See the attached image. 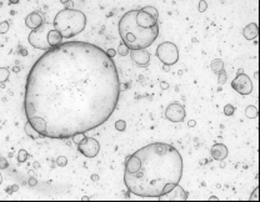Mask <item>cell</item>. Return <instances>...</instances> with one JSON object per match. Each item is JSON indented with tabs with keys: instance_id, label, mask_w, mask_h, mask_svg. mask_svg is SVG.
<instances>
[{
	"instance_id": "1",
	"label": "cell",
	"mask_w": 260,
	"mask_h": 202,
	"mask_svg": "<svg viewBox=\"0 0 260 202\" xmlns=\"http://www.w3.org/2000/svg\"><path fill=\"white\" fill-rule=\"evenodd\" d=\"M120 97V79L100 46L68 41L41 55L25 86V114L44 137L69 138L108 120Z\"/></svg>"
},
{
	"instance_id": "2",
	"label": "cell",
	"mask_w": 260,
	"mask_h": 202,
	"mask_svg": "<svg viewBox=\"0 0 260 202\" xmlns=\"http://www.w3.org/2000/svg\"><path fill=\"white\" fill-rule=\"evenodd\" d=\"M183 157L169 144H149L128 157L124 172L126 189L140 197H163L179 185Z\"/></svg>"
},
{
	"instance_id": "3",
	"label": "cell",
	"mask_w": 260,
	"mask_h": 202,
	"mask_svg": "<svg viewBox=\"0 0 260 202\" xmlns=\"http://www.w3.org/2000/svg\"><path fill=\"white\" fill-rule=\"evenodd\" d=\"M119 34L123 44L130 50H143L150 46L159 35V25L154 28H143L136 20V10H130L120 18L118 24Z\"/></svg>"
},
{
	"instance_id": "4",
	"label": "cell",
	"mask_w": 260,
	"mask_h": 202,
	"mask_svg": "<svg viewBox=\"0 0 260 202\" xmlns=\"http://www.w3.org/2000/svg\"><path fill=\"white\" fill-rule=\"evenodd\" d=\"M53 25L54 29L58 30L63 38L70 39L85 29L86 17L80 10L65 8L55 15Z\"/></svg>"
},
{
	"instance_id": "5",
	"label": "cell",
	"mask_w": 260,
	"mask_h": 202,
	"mask_svg": "<svg viewBox=\"0 0 260 202\" xmlns=\"http://www.w3.org/2000/svg\"><path fill=\"white\" fill-rule=\"evenodd\" d=\"M51 29H54V25H50L49 23L48 24H43L40 28L33 30L32 33H30L28 40L29 42L32 44L34 48L36 49H40V50H50L51 46L48 41V35H49V31Z\"/></svg>"
},
{
	"instance_id": "6",
	"label": "cell",
	"mask_w": 260,
	"mask_h": 202,
	"mask_svg": "<svg viewBox=\"0 0 260 202\" xmlns=\"http://www.w3.org/2000/svg\"><path fill=\"white\" fill-rule=\"evenodd\" d=\"M156 56L164 65H174L179 60V49L171 41L161 42L156 49Z\"/></svg>"
},
{
	"instance_id": "7",
	"label": "cell",
	"mask_w": 260,
	"mask_h": 202,
	"mask_svg": "<svg viewBox=\"0 0 260 202\" xmlns=\"http://www.w3.org/2000/svg\"><path fill=\"white\" fill-rule=\"evenodd\" d=\"M232 87L240 95H249L253 91V83L247 74L238 72L236 77L232 83Z\"/></svg>"
},
{
	"instance_id": "8",
	"label": "cell",
	"mask_w": 260,
	"mask_h": 202,
	"mask_svg": "<svg viewBox=\"0 0 260 202\" xmlns=\"http://www.w3.org/2000/svg\"><path fill=\"white\" fill-rule=\"evenodd\" d=\"M78 150L80 151V153H83L85 157L93 159L100 151V144L93 137H84L83 141L78 145Z\"/></svg>"
},
{
	"instance_id": "9",
	"label": "cell",
	"mask_w": 260,
	"mask_h": 202,
	"mask_svg": "<svg viewBox=\"0 0 260 202\" xmlns=\"http://www.w3.org/2000/svg\"><path fill=\"white\" fill-rule=\"evenodd\" d=\"M165 116L168 120H170L171 122H181L185 119V110L184 106L178 104V102H173L166 107L165 110Z\"/></svg>"
},
{
	"instance_id": "10",
	"label": "cell",
	"mask_w": 260,
	"mask_h": 202,
	"mask_svg": "<svg viewBox=\"0 0 260 202\" xmlns=\"http://www.w3.org/2000/svg\"><path fill=\"white\" fill-rule=\"evenodd\" d=\"M130 57L133 61L140 66H146L150 63V54L145 49L143 50H130Z\"/></svg>"
},
{
	"instance_id": "11",
	"label": "cell",
	"mask_w": 260,
	"mask_h": 202,
	"mask_svg": "<svg viewBox=\"0 0 260 202\" xmlns=\"http://www.w3.org/2000/svg\"><path fill=\"white\" fill-rule=\"evenodd\" d=\"M25 24L29 29H32V30H35L38 28H40L44 21H43V15L39 13V11H33V13H30L26 19H25Z\"/></svg>"
},
{
	"instance_id": "12",
	"label": "cell",
	"mask_w": 260,
	"mask_h": 202,
	"mask_svg": "<svg viewBox=\"0 0 260 202\" xmlns=\"http://www.w3.org/2000/svg\"><path fill=\"white\" fill-rule=\"evenodd\" d=\"M211 156L217 161H223L228 156V147L224 144H215L211 147Z\"/></svg>"
},
{
	"instance_id": "13",
	"label": "cell",
	"mask_w": 260,
	"mask_h": 202,
	"mask_svg": "<svg viewBox=\"0 0 260 202\" xmlns=\"http://www.w3.org/2000/svg\"><path fill=\"white\" fill-rule=\"evenodd\" d=\"M258 31H259V29H258L256 23H250L244 28L243 34H244V38H245L247 40H254L259 34Z\"/></svg>"
},
{
	"instance_id": "14",
	"label": "cell",
	"mask_w": 260,
	"mask_h": 202,
	"mask_svg": "<svg viewBox=\"0 0 260 202\" xmlns=\"http://www.w3.org/2000/svg\"><path fill=\"white\" fill-rule=\"evenodd\" d=\"M48 41L50 44L51 48H55V46H59V45H62L63 42V36L62 34H60L58 30L55 29H51L50 31H49V35H48Z\"/></svg>"
},
{
	"instance_id": "15",
	"label": "cell",
	"mask_w": 260,
	"mask_h": 202,
	"mask_svg": "<svg viewBox=\"0 0 260 202\" xmlns=\"http://www.w3.org/2000/svg\"><path fill=\"white\" fill-rule=\"evenodd\" d=\"M24 129H25L26 134H28L30 137H32V138H34V140H35V138H39V137H41V135H40V134H39V132H38V131H36V130H35V129L32 126V123H30L29 121L25 123V127H24Z\"/></svg>"
},
{
	"instance_id": "16",
	"label": "cell",
	"mask_w": 260,
	"mask_h": 202,
	"mask_svg": "<svg viewBox=\"0 0 260 202\" xmlns=\"http://www.w3.org/2000/svg\"><path fill=\"white\" fill-rule=\"evenodd\" d=\"M211 69H213V71L214 72H217V74H219L220 71H223V66H224V64H223V60H220V59H215L211 63Z\"/></svg>"
},
{
	"instance_id": "17",
	"label": "cell",
	"mask_w": 260,
	"mask_h": 202,
	"mask_svg": "<svg viewBox=\"0 0 260 202\" xmlns=\"http://www.w3.org/2000/svg\"><path fill=\"white\" fill-rule=\"evenodd\" d=\"M245 115H247L248 119H255L258 116V108L255 106H253V105L248 106L247 110H245Z\"/></svg>"
},
{
	"instance_id": "18",
	"label": "cell",
	"mask_w": 260,
	"mask_h": 202,
	"mask_svg": "<svg viewBox=\"0 0 260 202\" xmlns=\"http://www.w3.org/2000/svg\"><path fill=\"white\" fill-rule=\"evenodd\" d=\"M143 10H144V11H146L148 14H150L153 18H155V19L158 20V18H159V13H158V10H156L155 8H153V6H145V8H143Z\"/></svg>"
},
{
	"instance_id": "19",
	"label": "cell",
	"mask_w": 260,
	"mask_h": 202,
	"mask_svg": "<svg viewBox=\"0 0 260 202\" xmlns=\"http://www.w3.org/2000/svg\"><path fill=\"white\" fill-rule=\"evenodd\" d=\"M9 74H10V71L6 68H2V69H0V81L5 83L8 80V77H9Z\"/></svg>"
},
{
	"instance_id": "20",
	"label": "cell",
	"mask_w": 260,
	"mask_h": 202,
	"mask_svg": "<svg viewBox=\"0 0 260 202\" xmlns=\"http://www.w3.org/2000/svg\"><path fill=\"white\" fill-rule=\"evenodd\" d=\"M129 53H130V49L128 48V46H125L124 44L119 45V49H118V54H119V55H121V56H126Z\"/></svg>"
},
{
	"instance_id": "21",
	"label": "cell",
	"mask_w": 260,
	"mask_h": 202,
	"mask_svg": "<svg viewBox=\"0 0 260 202\" xmlns=\"http://www.w3.org/2000/svg\"><path fill=\"white\" fill-rule=\"evenodd\" d=\"M115 129H116L118 131H125V129H126V122L123 121V120L116 121V122H115Z\"/></svg>"
},
{
	"instance_id": "22",
	"label": "cell",
	"mask_w": 260,
	"mask_h": 202,
	"mask_svg": "<svg viewBox=\"0 0 260 202\" xmlns=\"http://www.w3.org/2000/svg\"><path fill=\"white\" fill-rule=\"evenodd\" d=\"M28 156H29V155H28V152L25 150H20L19 153H18V161L19 162H25Z\"/></svg>"
},
{
	"instance_id": "23",
	"label": "cell",
	"mask_w": 260,
	"mask_h": 202,
	"mask_svg": "<svg viewBox=\"0 0 260 202\" xmlns=\"http://www.w3.org/2000/svg\"><path fill=\"white\" fill-rule=\"evenodd\" d=\"M224 114H225L226 116H232V115L234 114V106L230 105V104L225 105V106H224Z\"/></svg>"
},
{
	"instance_id": "24",
	"label": "cell",
	"mask_w": 260,
	"mask_h": 202,
	"mask_svg": "<svg viewBox=\"0 0 260 202\" xmlns=\"http://www.w3.org/2000/svg\"><path fill=\"white\" fill-rule=\"evenodd\" d=\"M84 137H85V136H84V134H76V135H74V136H73V140H74V142H75V144H78V145H79V144L83 141V138H84Z\"/></svg>"
},
{
	"instance_id": "25",
	"label": "cell",
	"mask_w": 260,
	"mask_h": 202,
	"mask_svg": "<svg viewBox=\"0 0 260 202\" xmlns=\"http://www.w3.org/2000/svg\"><path fill=\"white\" fill-rule=\"evenodd\" d=\"M9 30V23L8 21H3L2 24H0V33L2 34H4V33H6Z\"/></svg>"
},
{
	"instance_id": "26",
	"label": "cell",
	"mask_w": 260,
	"mask_h": 202,
	"mask_svg": "<svg viewBox=\"0 0 260 202\" xmlns=\"http://www.w3.org/2000/svg\"><path fill=\"white\" fill-rule=\"evenodd\" d=\"M225 81H226V74H225V72H224V70H223V71H220V72H219V79H218V83H219L220 85H223Z\"/></svg>"
},
{
	"instance_id": "27",
	"label": "cell",
	"mask_w": 260,
	"mask_h": 202,
	"mask_svg": "<svg viewBox=\"0 0 260 202\" xmlns=\"http://www.w3.org/2000/svg\"><path fill=\"white\" fill-rule=\"evenodd\" d=\"M66 163H68V159H66L65 156H60V157H58V165H59V166L64 167V166H66Z\"/></svg>"
},
{
	"instance_id": "28",
	"label": "cell",
	"mask_w": 260,
	"mask_h": 202,
	"mask_svg": "<svg viewBox=\"0 0 260 202\" xmlns=\"http://www.w3.org/2000/svg\"><path fill=\"white\" fill-rule=\"evenodd\" d=\"M206 8H208V4H206V2H200V4H199V11L204 13V11L206 10Z\"/></svg>"
},
{
	"instance_id": "29",
	"label": "cell",
	"mask_w": 260,
	"mask_h": 202,
	"mask_svg": "<svg viewBox=\"0 0 260 202\" xmlns=\"http://www.w3.org/2000/svg\"><path fill=\"white\" fill-rule=\"evenodd\" d=\"M6 167H8L6 160H5V159H0V168L4 170V168H6Z\"/></svg>"
},
{
	"instance_id": "30",
	"label": "cell",
	"mask_w": 260,
	"mask_h": 202,
	"mask_svg": "<svg viewBox=\"0 0 260 202\" xmlns=\"http://www.w3.org/2000/svg\"><path fill=\"white\" fill-rule=\"evenodd\" d=\"M254 198H258V189H255V191H254L253 195L250 196V200H254Z\"/></svg>"
},
{
	"instance_id": "31",
	"label": "cell",
	"mask_w": 260,
	"mask_h": 202,
	"mask_svg": "<svg viewBox=\"0 0 260 202\" xmlns=\"http://www.w3.org/2000/svg\"><path fill=\"white\" fill-rule=\"evenodd\" d=\"M106 53H108V55H109L110 57H113V56L115 55V50H113V49H109V50L106 51Z\"/></svg>"
},
{
	"instance_id": "32",
	"label": "cell",
	"mask_w": 260,
	"mask_h": 202,
	"mask_svg": "<svg viewBox=\"0 0 260 202\" xmlns=\"http://www.w3.org/2000/svg\"><path fill=\"white\" fill-rule=\"evenodd\" d=\"M29 183L32 185V186H34V185H36V181H35V178H30V181H29Z\"/></svg>"
},
{
	"instance_id": "33",
	"label": "cell",
	"mask_w": 260,
	"mask_h": 202,
	"mask_svg": "<svg viewBox=\"0 0 260 202\" xmlns=\"http://www.w3.org/2000/svg\"><path fill=\"white\" fill-rule=\"evenodd\" d=\"M195 123H196V122H195L194 120H190V121H189V126L193 127V126H195Z\"/></svg>"
},
{
	"instance_id": "34",
	"label": "cell",
	"mask_w": 260,
	"mask_h": 202,
	"mask_svg": "<svg viewBox=\"0 0 260 202\" xmlns=\"http://www.w3.org/2000/svg\"><path fill=\"white\" fill-rule=\"evenodd\" d=\"M161 87L163 89H168V87H169V85H168L166 83H161Z\"/></svg>"
},
{
	"instance_id": "35",
	"label": "cell",
	"mask_w": 260,
	"mask_h": 202,
	"mask_svg": "<svg viewBox=\"0 0 260 202\" xmlns=\"http://www.w3.org/2000/svg\"><path fill=\"white\" fill-rule=\"evenodd\" d=\"M21 54H23V55H26L28 53H26V50H21Z\"/></svg>"
},
{
	"instance_id": "36",
	"label": "cell",
	"mask_w": 260,
	"mask_h": 202,
	"mask_svg": "<svg viewBox=\"0 0 260 202\" xmlns=\"http://www.w3.org/2000/svg\"><path fill=\"white\" fill-rule=\"evenodd\" d=\"M93 180H95V181H96V180H98V176H96V175H93Z\"/></svg>"
}]
</instances>
